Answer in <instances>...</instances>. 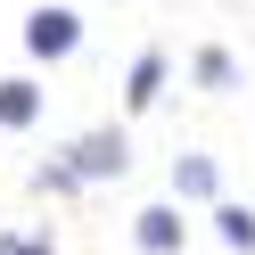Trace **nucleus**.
<instances>
[{
  "label": "nucleus",
  "mask_w": 255,
  "mask_h": 255,
  "mask_svg": "<svg viewBox=\"0 0 255 255\" xmlns=\"http://www.w3.org/2000/svg\"><path fill=\"white\" fill-rule=\"evenodd\" d=\"M222 198V173H214V156H173V206H214Z\"/></svg>",
  "instance_id": "obj_4"
},
{
  "label": "nucleus",
  "mask_w": 255,
  "mask_h": 255,
  "mask_svg": "<svg viewBox=\"0 0 255 255\" xmlns=\"http://www.w3.org/2000/svg\"><path fill=\"white\" fill-rule=\"evenodd\" d=\"M189 74H198L206 91H239V83H247V74H239V58H231V50H198V58H189Z\"/></svg>",
  "instance_id": "obj_8"
},
{
  "label": "nucleus",
  "mask_w": 255,
  "mask_h": 255,
  "mask_svg": "<svg viewBox=\"0 0 255 255\" xmlns=\"http://www.w3.org/2000/svg\"><path fill=\"white\" fill-rule=\"evenodd\" d=\"M214 239L231 255H255V206H214Z\"/></svg>",
  "instance_id": "obj_7"
},
{
  "label": "nucleus",
  "mask_w": 255,
  "mask_h": 255,
  "mask_svg": "<svg viewBox=\"0 0 255 255\" xmlns=\"http://www.w3.org/2000/svg\"><path fill=\"white\" fill-rule=\"evenodd\" d=\"M25 50L33 58H74L83 50V17H74V8H33V17H25Z\"/></svg>",
  "instance_id": "obj_2"
},
{
  "label": "nucleus",
  "mask_w": 255,
  "mask_h": 255,
  "mask_svg": "<svg viewBox=\"0 0 255 255\" xmlns=\"http://www.w3.org/2000/svg\"><path fill=\"white\" fill-rule=\"evenodd\" d=\"M181 239H189L181 206H140V214H132V247L140 255H181Z\"/></svg>",
  "instance_id": "obj_3"
},
{
  "label": "nucleus",
  "mask_w": 255,
  "mask_h": 255,
  "mask_svg": "<svg viewBox=\"0 0 255 255\" xmlns=\"http://www.w3.org/2000/svg\"><path fill=\"white\" fill-rule=\"evenodd\" d=\"M33 189H50V198H74V189H83V173H74L66 156H50V165L33 173Z\"/></svg>",
  "instance_id": "obj_9"
},
{
  "label": "nucleus",
  "mask_w": 255,
  "mask_h": 255,
  "mask_svg": "<svg viewBox=\"0 0 255 255\" xmlns=\"http://www.w3.org/2000/svg\"><path fill=\"white\" fill-rule=\"evenodd\" d=\"M33 116H41V91L25 83V74H8V83H0V132H25Z\"/></svg>",
  "instance_id": "obj_6"
},
{
  "label": "nucleus",
  "mask_w": 255,
  "mask_h": 255,
  "mask_svg": "<svg viewBox=\"0 0 255 255\" xmlns=\"http://www.w3.org/2000/svg\"><path fill=\"white\" fill-rule=\"evenodd\" d=\"M156 99H165V50H140L132 74H124V107H132V116H148Z\"/></svg>",
  "instance_id": "obj_5"
},
{
  "label": "nucleus",
  "mask_w": 255,
  "mask_h": 255,
  "mask_svg": "<svg viewBox=\"0 0 255 255\" xmlns=\"http://www.w3.org/2000/svg\"><path fill=\"white\" fill-rule=\"evenodd\" d=\"M66 165L83 173V189H91V181H124V165H132V140H124V124H91V132L66 148Z\"/></svg>",
  "instance_id": "obj_1"
},
{
  "label": "nucleus",
  "mask_w": 255,
  "mask_h": 255,
  "mask_svg": "<svg viewBox=\"0 0 255 255\" xmlns=\"http://www.w3.org/2000/svg\"><path fill=\"white\" fill-rule=\"evenodd\" d=\"M0 255H58L50 231H0Z\"/></svg>",
  "instance_id": "obj_10"
}]
</instances>
